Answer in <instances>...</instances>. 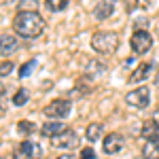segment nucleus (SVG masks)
<instances>
[{"mask_svg": "<svg viewBox=\"0 0 159 159\" xmlns=\"http://www.w3.org/2000/svg\"><path fill=\"white\" fill-rule=\"evenodd\" d=\"M13 30L21 38H36L45 32V19L38 13H17L13 17Z\"/></svg>", "mask_w": 159, "mask_h": 159, "instance_id": "1", "label": "nucleus"}, {"mask_svg": "<svg viewBox=\"0 0 159 159\" xmlns=\"http://www.w3.org/2000/svg\"><path fill=\"white\" fill-rule=\"evenodd\" d=\"M91 49L100 55H112L119 49V34L112 30H98L91 36Z\"/></svg>", "mask_w": 159, "mask_h": 159, "instance_id": "2", "label": "nucleus"}, {"mask_svg": "<svg viewBox=\"0 0 159 159\" xmlns=\"http://www.w3.org/2000/svg\"><path fill=\"white\" fill-rule=\"evenodd\" d=\"M125 102H127V106L138 108V110L148 108V104H151V89H148V87H144V85H138L136 89L127 91Z\"/></svg>", "mask_w": 159, "mask_h": 159, "instance_id": "3", "label": "nucleus"}, {"mask_svg": "<svg viewBox=\"0 0 159 159\" xmlns=\"http://www.w3.org/2000/svg\"><path fill=\"white\" fill-rule=\"evenodd\" d=\"M43 112L49 117V119H66V117H70V112H72V102L70 100H53V102H49L45 108H43Z\"/></svg>", "mask_w": 159, "mask_h": 159, "instance_id": "4", "label": "nucleus"}, {"mask_svg": "<svg viewBox=\"0 0 159 159\" xmlns=\"http://www.w3.org/2000/svg\"><path fill=\"white\" fill-rule=\"evenodd\" d=\"M129 47H132L134 53L144 55V53H148L151 47H153V36L148 34L147 30H134V34L129 38Z\"/></svg>", "mask_w": 159, "mask_h": 159, "instance_id": "5", "label": "nucleus"}, {"mask_svg": "<svg viewBox=\"0 0 159 159\" xmlns=\"http://www.w3.org/2000/svg\"><path fill=\"white\" fill-rule=\"evenodd\" d=\"M40 157H43V148L38 142H32V140L19 142V147L13 151V159H40Z\"/></svg>", "mask_w": 159, "mask_h": 159, "instance_id": "6", "label": "nucleus"}, {"mask_svg": "<svg viewBox=\"0 0 159 159\" xmlns=\"http://www.w3.org/2000/svg\"><path fill=\"white\" fill-rule=\"evenodd\" d=\"M51 147L61 148V151H72V148L79 147V136H76V132H72V129H66V132H61L60 136L51 138Z\"/></svg>", "mask_w": 159, "mask_h": 159, "instance_id": "7", "label": "nucleus"}, {"mask_svg": "<svg viewBox=\"0 0 159 159\" xmlns=\"http://www.w3.org/2000/svg\"><path fill=\"white\" fill-rule=\"evenodd\" d=\"M123 147H125V138H123L119 132H110V134L104 136L102 151H104L106 155H117V153H121Z\"/></svg>", "mask_w": 159, "mask_h": 159, "instance_id": "8", "label": "nucleus"}, {"mask_svg": "<svg viewBox=\"0 0 159 159\" xmlns=\"http://www.w3.org/2000/svg\"><path fill=\"white\" fill-rule=\"evenodd\" d=\"M115 9H117V0H96V4H93V17L98 21H104V19H108L110 15L115 13Z\"/></svg>", "mask_w": 159, "mask_h": 159, "instance_id": "9", "label": "nucleus"}, {"mask_svg": "<svg viewBox=\"0 0 159 159\" xmlns=\"http://www.w3.org/2000/svg\"><path fill=\"white\" fill-rule=\"evenodd\" d=\"M155 72V66L153 64H148V61H142V64H138V68H134V72L129 74V83L132 85H138V83H142V81H147L151 74Z\"/></svg>", "mask_w": 159, "mask_h": 159, "instance_id": "10", "label": "nucleus"}, {"mask_svg": "<svg viewBox=\"0 0 159 159\" xmlns=\"http://www.w3.org/2000/svg\"><path fill=\"white\" fill-rule=\"evenodd\" d=\"M17 49H19L17 36H13V34H0V57L13 55Z\"/></svg>", "mask_w": 159, "mask_h": 159, "instance_id": "11", "label": "nucleus"}, {"mask_svg": "<svg viewBox=\"0 0 159 159\" xmlns=\"http://www.w3.org/2000/svg\"><path fill=\"white\" fill-rule=\"evenodd\" d=\"M106 72V64L102 60H98V57H93V60L87 61V68H85V79H89V81H96V79H100L102 74Z\"/></svg>", "mask_w": 159, "mask_h": 159, "instance_id": "12", "label": "nucleus"}, {"mask_svg": "<svg viewBox=\"0 0 159 159\" xmlns=\"http://www.w3.org/2000/svg\"><path fill=\"white\" fill-rule=\"evenodd\" d=\"M138 134H140V138H144L147 142H157L159 140V123H155L153 119L151 121H144Z\"/></svg>", "mask_w": 159, "mask_h": 159, "instance_id": "13", "label": "nucleus"}, {"mask_svg": "<svg viewBox=\"0 0 159 159\" xmlns=\"http://www.w3.org/2000/svg\"><path fill=\"white\" fill-rule=\"evenodd\" d=\"M66 129H68V127H66L61 121H57V119H49L47 123H43L40 134L47 136V138H55V136H60L61 132H66Z\"/></svg>", "mask_w": 159, "mask_h": 159, "instance_id": "14", "label": "nucleus"}, {"mask_svg": "<svg viewBox=\"0 0 159 159\" xmlns=\"http://www.w3.org/2000/svg\"><path fill=\"white\" fill-rule=\"evenodd\" d=\"M102 136H104V127H102L100 123H91V125H87V129H85L87 142H100Z\"/></svg>", "mask_w": 159, "mask_h": 159, "instance_id": "15", "label": "nucleus"}, {"mask_svg": "<svg viewBox=\"0 0 159 159\" xmlns=\"http://www.w3.org/2000/svg\"><path fill=\"white\" fill-rule=\"evenodd\" d=\"M142 159H159V140L157 142H144Z\"/></svg>", "mask_w": 159, "mask_h": 159, "instance_id": "16", "label": "nucleus"}, {"mask_svg": "<svg viewBox=\"0 0 159 159\" xmlns=\"http://www.w3.org/2000/svg\"><path fill=\"white\" fill-rule=\"evenodd\" d=\"M40 0H19L17 2V11L19 13H38Z\"/></svg>", "mask_w": 159, "mask_h": 159, "instance_id": "17", "label": "nucleus"}, {"mask_svg": "<svg viewBox=\"0 0 159 159\" xmlns=\"http://www.w3.org/2000/svg\"><path fill=\"white\" fill-rule=\"evenodd\" d=\"M45 7L51 13H61L68 7V0H45Z\"/></svg>", "mask_w": 159, "mask_h": 159, "instance_id": "18", "label": "nucleus"}, {"mask_svg": "<svg viewBox=\"0 0 159 159\" xmlns=\"http://www.w3.org/2000/svg\"><path fill=\"white\" fill-rule=\"evenodd\" d=\"M28 100H30L28 89H19V91L13 96V104H15V106H24V104H28Z\"/></svg>", "mask_w": 159, "mask_h": 159, "instance_id": "19", "label": "nucleus"}, {"mask_svg": "<svg viewBox=\"0 0 159 159\" xmlns=\"http://www.w3.org/2000/svg\"><path fill=\"white\" fill-rule=\"evenodd\" d=\"M17 132L24 134V136H28V134H32V132H36V125L30 123V121H19L17 123Z\"/></svg>", "mask_w": 159, "mask_h": 159, "instance_id": "20", "label": "nucleus"}, {"mask_svg": "<svg viewBox=\"0 0 159 159\" xmlns=\"http://www.w3.org/2000/svg\"><path fill=\"white\" fill-rule=\"evenodd\" d=\"M36 66H38V61H36V60H30V61H25L24 66L19 68V76H21V79H25V76H28V74L32 72V70H34Z\"/></svg>", "mask_w": 159, "mask_h": 159, "instance_id": "21", "label": "nucleus"}, {"mask_svg": "<svg viewBox=\"0 0 159 159\" xmlns=\"http://www.w3.org/2000/svg\"><path fill=\"white\" fill-rule=\"evenodd\" d=\"M11 72H13V61H9V60L0 61V79L7 76V74H11Z\"/></svg>", "mask_w": 159, "mask_h": 159, "instance_id": "22", "label": "nucleus"}, {"mask_svg": "<svg viewBox=\"0 0 159 159\" xmlns=\"http://www.w3.org/2000/svg\"><path fill=\"white\" fill-rule=\"evenodd\" d=\"M85 93H89V87H85V85H76L72 89V93H70V98H83Z\"/></svg>", "mask_w": 159, "mask_h": 159, "instance_id": "23", "label": "nucleus"}, {"mask_svg": "<svg viewBox=\"0 0 159 159\" xmlns=\"http://www.w3.org/2000/svg\"><path fill=\"white\" fill-rule=\"evenodd\" d=\"M81 157L83 159H96V153H93V148H83V153H81Z\"/></svg>", "mask_w": 159, "mask_h": 159, "instance_id": "24", "label": "nucleus"}, {"mask_svg": "<svg viewBox=\"0 0 159 159\" xmlns=\"http://www.w3.org/2000/svg\"><path fill=\"white\" fill-rule=\"evenodd\" d=\"M147 25H148V19H136V21H134V28H136V30H144Z\"/></svg>", "mask_w": 159, "mask_h": 159, "instance_id": "25", "label": "nucleus"}, {"mask_svg": "<svg viewBox=\"0 0 159 159\" xmlns=\"http://www.w3.org/2000/svg\"><path fill=\"white\" fill-rule=\"evenodd\" d=\"M136 2H138V4H140V7H142V9H148V7H151V2H153V0H136Z\"/></svg>", "mask_w": 159, "mask_h": 159, "instance_id": "26", "label": "nucleus"}, {"mask_svg": "<svg viewBox=\"0 0 159 159\" xmlns=\"http://www.w3.org/2000/svg\"><path fill=\"white\" fill-rule=\"evenodd\" d=\"M153 121L159 123V110H155V112H153Z\"/></svg>", "mask_w": 159, "mask_h": 159, "instance_id": "27", "label": "nucleus"}, {"mask_svg": "<svg viewBox=\"0 0 159 159\" xmlns=\"http://www.w3.org/2000/svg\"><path fill=\"white\" fill-rule=\"evenodd\" d=\"M4 96H7V89H4V87H2V85H0V100H2V98H4Z\"/></svg>", "mask_w": 159, "mask_h": 159, "instance_id": "28", "label": "nucleus"}, {"mask_svg": "<svg viewBox=\"0 0 159 159\" xmlns=\"http://www.w3.org/2000/svg\"><path fill=\"white\" fill-rule=\"evenodd\" d=\"M13 2H15V0H0V4H7V7H9V4H13Z\"/></svg>", "mask_w": 159, "mask_h": 159, "instance_id": "29", "label": "nucleus"}, {"mask_svg": "<svg viewBox=\"0 0 159 159\" xmlns=\"http://www.w3.org/2000/svg\"><path fill=\"white\" fill-rule=\"evenodd\" d=\"M155 87H157V89H159V72L155 74Z\"/></svg>", "mask_w": 159, "mask_h": 159, "instance_id": "30", "label": "nucleus"}, {"mask_svg": "<svg viewBox=\"0 0 159 159\" xmlns=\"http://www.w3.org/2000/svg\"><path fill=\"white\" fill-rule=\"evenodd\" d=\"M57 159H74L72 155H61V157H57Z\"/></svg>", "mask_w": 159, "mask_h": 159, "instance_id": "31", "label": "nucleus"}, {"mask_svg": "<svg viewBox=\"0 0 159 159\" xmlns=\"http://www.w3.org/2000/svg\"><path fill=\"white\" fill-rule=\"evenodd\" d=\"M0 159H2V157H0Z\"/></svg>", "mask_w": 159, "mask_h": 159, "instance_id": "32", "label": "nucleus"}]
</instances>
